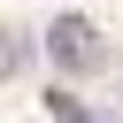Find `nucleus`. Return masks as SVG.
<instances>
[{
	"label": "nucleus",
	"instance_id": "obj_2",
	"mask_svg": "<svg viewBox=\"0 0 123 123\" xmlns=\"http://www.w3.org/2000/svg\"><path fill=\"white\" fill-rule=\"evenodd\" d=\"M46 115H54V123H92V115H85V100H77V92H46Z\"/></svg>",
	"mask_w": 123,
	"mask_h": 123
},
{
	"label": "nucleus",
	"instance_id": "obj_1",
	"mask_svg": "<svg viewBox=\"0 0 123 123\" xmlns=\"http://www.w3.org/2000/svg\"><path fill=\"white\" fill-rule=\"evenodd\" d=\"M46 54L62 62V69H100L108 54H100V31L85 23V15H54V31H46Z\"/></svg>",
	"mask_w": 123,
	"mask_h": 123
},
{
	"label": "nucleus",
	"instance_id": "obj_3",
	"mask_svg": "<svg viewBox=\"0 0 123 123\" xmlns=\"http://www.w3.org/2000/svg\"><path fill=\"white\" fill-rule=\"evenodd\" d=\"M8 69H15V46H8V38H0V77H8Z\"/></svg>",
	"mask_w": 123,
	"mask_h": 123
}]
</instances>
